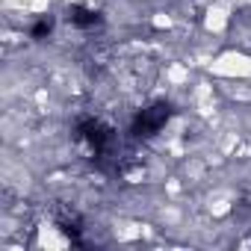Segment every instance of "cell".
<instances>
[{"instance_id": "obj_1", "label": "cell", "mask_w": 251, "mask_h": 251, "mask_svg": "<svg viewBox=\"0 0 251 251\" xmlns=\"http://www.w3.org/2000/svg\"><path fill=\"white\" fill-rule=\"evenodd\" d=\"M169 115H172L169 103H154V106L142 109V112L133 118V136H139V139H148V136H154V133L163 127V124L169 121Z\"/></svg>"}, {"instance_id": "obj_2", "label": "cell", "mask_w": 251, "mask_h": 251, "mask_svg": "<svg viewBox=\"0 0 251 251\" xmlns=\"http://www.w3.org/2000/svg\"><path fill=\"white\" fill-rule=\"evenodd\" d=\"M71 24L80 27V30H92V27L100 24V15L98 12H89V9H74L71 12Z\"/></svg>"}]
</instances>
